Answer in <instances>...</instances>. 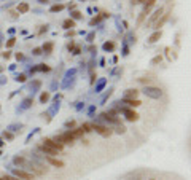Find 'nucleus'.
<instances>
[{"instance_id":"nucleus-1","label":"nucleus","mask_w":191,"mask_h":180,"mask_svg":"<svg viewBox=\"0 0 191 180\" xmlns=\"http://www.w3.org/2000/svg\"><path fill=\"white\" fill-rule=\"evenodd\" d=\"M54 140L61 142L62 145H73V142H75L77 139L73 137V135H72V132H70V131H65V132H62V134L56 135Z\"/></svg>"},{"instance_id":"nucleus-2","label":"nucleus","mask_w":191,"mask_h":180,"mask_svg":"<svg viewBox=\"0 0 191 180\" xmlns=\"http://www.w3.org/2000/svg\"><path fill=\"white\" fill-rule=\"evenodd\" d=\"M92 131H96L97 134H100L102 137H110V135L113 134V131L110 128H107V126H102V125H97V123H92Z\"/></svg>"},{"instance_id":"nucleus-3","label":"nucleus","mask_w":191,"mask_h":180,"mask_svg":"<svg viewBox=\"0 0 191 180\" xmlns=\"http://www.w3.org/2000/svg\"><path fill=\"white\" fill-rule=\"evenodd\" d=\"M43 145L49 147V148L56 150V152H62V150H64V145H62L61 142H58V140H54V139H49V137L43 139Z\"/></svg>"},{"instance_id":"nucleus-4","label":"nucleus","mask_w":191,"mask_h":180,"mask_svg":"<svg viewBox=\"0 0 191 180\" xmlns=\"http://www.w3.org/2000/svg\"><path fill=\"white\" fill-rule=\"evenodd\" d=\"M13 174H14V177H18V179H22V180H35V177L32 175V174L26 172V171H22V169H14Z\"/></svg>"},{"instance_id":"nucleus-5","label":"nucleus","mask_w":191,"mask_h":180,"mask_svg":"<svg viewBox=\"0 0 191 180\" xmlns=\"http://www.w3.org/2000/svg\"><path fill=\"white\" fill-rule=\"evenodd\" d=\"M123 113H124L127 121H137V120H139V113L131 110V108H123Z\"/></svg>"},{"instance_id":"nucleus-6","label":"nucleus","mask_w":191,"mask_h":180,"mask_svg":"<svg viewBox=\"0 0 191 180\" xmlns=\"http://www.w3.org/2000/svg\"><path fill=\"white\" fill-rule=\"evenodd\" d=\"M163 16V8H156V10H154V13L151 14L150 16V19H148V26H151V24H154V22L158 21V19H159V18Z\"/></svg>"},{"instance_id":"nucleus-7","label":"nucleus","mask_w":191,"mask_h":180,"mask_svg":"<svg viewBox=\"0 0 191 180\" xmlns=\"http://www.w3.org/2000/svg\"><path fill=\"white\" fill-rule=\"evenodd\" d=\"M46 163H49L54 167H64V163H62L61 159L54 158V156H46Z\"/></svg>"},{"instance_id":"nucleus-8","label":"nucleus","mask_w":191,"mask_h":180,"mask_svg":"<svg viewBox=\"0 0 191 180\" xmlns=\"http://www.w3.org/2000/svg\"><path fill=\"white\" fill-rule=\"evenodd\" d=\"M151 11V8H145L143 7V10H142V13L139 14V18H137V26H142L143 24V21H145V18H147V14Z\"/></svg>"},{"instance_id":"nucleus-9","label":"nucleus","mask_w":191,"mask_h":180,"mask_svg":"<svg viewBox=\"0 0 191 180\" xmlns=\"http://www.w3.org/2000/svg\"><path fill=\"white\" fill-rule=\"evenodd\" d=\"M123 104H127L129 107H139V105H142V102L139 101V99H124L123 97Z\"/></svg>"},{"instance_id":"nucleus-10","label":"nucleus","mask_w":191,"mask_h":180,"mask_svg":"<svg viewBox=\"0 0 191 180\" xmlns=\"http://www.w3.org/2000/svg\"><path fill=\"white\" fill-rule=\"evenodd\" d=\"M38 148H40L43 153H46L48 156H56V155L59 153V152H56V150H53V148H49V147H46V145H40Z\"/></svg>"},{"instance_id":"nucleus-11","label":"nucleus","mask_w":191,"mask_h":180,"mask_svg":"<svg viewBox=\"0 0 191 180\" xmlns=\"http://www.w3.org/2000/svg\"><path fill=\"white\" fill-rule=\"evenodd\" d=\"M145 94H148V96H151V97H159L161 89H158V88H147V89H145Z\"/></svg>"},{"instance_id":"nucleus-12","label":"nucleus","mask_w":191,"mask_h":180,"mask_svg":"<svg viewBox=\"0 0 191 180\" xmlns=\"http://www.w3.org/2000/svg\"><path fill=\"white\" fill-rule=\"evenodd\" d=\"M161 35H163V32L161 30H156V32H153V34L150 35V38H148V43H156L158 40L161 38Z\"/></svg>"},{"instance_id":"nucleus-13","label":"nucleus","mask_w":191,"mask_h":180,"mask_svg":"<svg viewBox=\"0 0 191 180\" xmlns=\"http://www.w3.org/2000/svg\"><path fill=\"white\" fill-rule=\"evenodd\" d=\"M137 96H139V91L137 89H127L124 93V99H137Z\"/></svg>"},{"instance_id":"nucleus-14","label":"nucleus","mask_w":191,"mask_h":180,"mask_svg":"<svg viewBox=\"0 0 191 180\" xmlns=\"http://www.w3.org/2000/svg\"><path fill=\"white\" fill-rule=\"evenodd\" d=\"M68 131L72 132V135H73L75 139H81V137H83V134H85L81 128H73V129H68Z\"/></svg>"},{"instance_id":"nucleus-15","label":"nucleus","mask_w":191,"mask_h":180,"mask_svg":"<svg viewBox=\"0 0 191 180\" xmlns=\"http://www.w3.org/2000/svg\"><path fill=\"white\" fill-rule=\"evenodd\" d=\"M62 27H64L65 30H70V29H73V27H75V21L68 18V19H65V21L62 22Z\"/></svg>"},{"instance_id":"nucleus-16","label":"nucleus","mask_w":191,"mask_h":180,"mask_svg":"<svg viewBox=\"0 0 191 180\" xmlns=\"http://www.w3.org/2000/svg\"><path fill=\"white\" fill-rule=\"evenodd\" d=\"M167 19H169V14H163V16H161V19H158V21L154 22V27H156L158 30H159V27H163L164 22H166Z\"/></svg>"},{"instance_id":"nucleus-17","label":"nucleus","mask_w":191,"mask_h":180,"mask_svg":"<svg viewBox=\"0 0 191 180\" xmlns=\"http://www.w3.org/2000/svg\"><path fill=\"white\" fill-rule=\"evenodd\" d=\"M29 10H30V7H29V3H26V2H21V3L18 5V13H27Z\"/></svg>"},{"instance_id":"nucleus-18","label":"nucleus","mask_w":191,"mask_h":180,"mask_svg":"<svg viewBox=\"0 0 191 180\" xmlns=\"http://www.w3.org/2000/svg\"><path fill=\"white\" fill-rule=\"evenodd\" d=\"M64 8H65L64 3H56V5H53V7L49 8V11H51V13H58V11H62Z\"/></svg>"},{"instance_id":"nucleus-19","label":"nucleus","mask_w":191,"mask_h":180,"mask_svg":"<svg viewBox=\"0 0 191 180\" xmlns=\"http://www.w3.org/2000/svg\"><path fill=\"white\" fill-rule=\"evenodd\" d=\"M53 48H54V43H53V42H48V43H45V45H43L41 51H43V53H51Z\"/></svg>"},{"instance_id":"nucleus-20","label":"nucleus","mask_w":191,"mask_h":180,"mask_svg":"<svg viewBox=\"0 0 191 180\" xmlns=\"http://www.w3.org/2000/svg\"><path fill=\"white\" fill-rule=\"evenodd\" d=\"M48 101H49V93H46V91H45V93L40 94V102H41V104H46Z\"/></svg>"},{"instance_id":"nucleus-21","label":"nucleus","mask_w":191,"mask_h":180,"mask_svg":"<svg viewBox=\"0 0 191 180\" xmlns=\"http://www.w3.org/2000/svg\"><path fill=\"white\" fill-rule=\"evenodd\" d=\"M105 51H113L115 49V43L113 42H107V43H104V46H102Z\"/></svg>"},{"instance_id":"nucleus-22","label":"nucleus","mask_w":191,"mask_h":180,"mask_svg":"<svg viewBox=\"0 0 191 180\" xmlns=\"http://www.w3.org/2000/svg\"><path fill=\"white\" fill-rule=\"evenodd\" d=\"M81 16H83V14L80 13V11H77V10H73L70 13V19H73V21H75V19H81Z\"/></svg>"},{"instance_id":"nucleus-23","label":"nucleus","mask_w":191,"mask_h":180,"mask_svg":"<svg viewBox=\"0 0 191 180\" xmlns=\"http://www.w3.org/2000/svg\"><path fill=\"white\" fill-rule=\"evenodd\" d=\"M100 21H102V14H99V16L92 18L91 21H89V26H96V24H99Z\"/></svg>"},{"instance_id":"nucleus-24","label":"nucleus","mask_w":191,"mask_h":180,"mask_svg":"<svg viewBox=\"0 0 191 180\" xmlns=\"http://www.w3.org/2000/svg\"><path fill=\"white\" fill-rule=\"evenodd\" d=\"M154 3H156V0H145V2H143V7L145 8H153Z\"/></svg>"},{"instance_id":"nucleus-25","label":"nucleus","mask_w":191,"mask_h":180,"mask_svg":"<svg viewBox=\"0 0 191 180\" xmlns=\"http://www.w3.org/2000/svg\"><path fill=\"white\" fill-rule=\"evenodd\" d=\"M81 129H83V132H91V131H92V126H91V123H83Z\"/></svg>"},{"instance_id":"nucleus-26","label":"nucleus","mask_w":191,"mask_h":180,"mask_svg":"<svg viewBox=\"0 0 191 180\" xmlns=\"http://www.w3.org/2000/svg\"><path fill=\"white\" fill-rule=\"evenodd\" d=\"M13 163L14 164H24V163H26V158H22V156H14Z\"/></svg>"},{"instance_id":"nucleus-27","label":"nucleus","mask_w":191,"mask_h":180,"mask_svg":"<svg viewBox=\"0 0 191 180\" xmlns=\"http://www.w3.org/2000/svg\"><path fill=\"white\" fill-rule=\"evenodd\" d=\"M14 43H16V38H14V37H11L10 40L7 42V48H11V46H14Z\"/></svg>"},{"instance_id":"nucleus-28","label":"nucleus","mask_w":191,"mask_h":180,"mask_svg":"<svg viewBox=\"0 0 191 180\" xmlns=\"http://www.w3.org/2000/svg\"><path fill=\"white\" fill-rule=\"evenodd\" d=\"M38 70H41V72H49V67L48 66H45V64H40V66H38Z\"/></svg>"},{"instance_id":"nucleus-29","label":"nucleus","mask_w":191,"mask_h":180,"mask_svg":"<svg viewBox=\"0 0 191 180\" xmlns=\"http://www.w3.org/2000/svg\"><path fill=\"white\" fill-rule=\"evenodd\" d=\"M65 128L73 129V128H77V123H75V121H67V123H65Z\"/></svg>"},{"instance_id":"nucleus-30","label":"nucleus","mask_w":191,"mask_h":180,"mask_svg":"<svg viewBox=\"0 0 191 180\" xmlns=\"http://www.w3.org/2000/svg\"><path fill=\"white\" fill-rule=\"evenodd\" d=\"M16 81H21V83H24V81H26V75H24V73H19V75L16 76Z\"/></svg>"},{"instance_id":"nucleus-31","label":"nucleus","mask_w":191,"mask_h":180,"mask_svg":"<svg viewBox=\"0 0 191 180\" xmlns=\"http://www.w3.org/2000/svg\"><path fill=\"white\" fill-rule=\"evenodd\" d=\"M116 132H119V134H123V132H126V128H124L123 125H119L118 128H116Z\"/></svg>"},{"instance_id":"nucleus-32","label":"nucleus","mask_w":191,"mask_h":180,"mask_svg":"<svg viewBox=\"0 0 191 180\" xmlns=\"http://www.w3.org/2000/svg\"><path fill=\"white\" fill-rule=\"evenodd\" d=\"M41 53H43V51H41V48H34V51H32V54H34V56H40Z\"/></svg>"},{"instance_id":"nucleus-33","label":"nucleus","mask_w":191,"mask_h":180,"mask_svg":"<svg viewBox=\"0 0 191 180\" xmlns=\"http://www.w3.org/2000/svg\"><path fill=\"white\" fill-rule=\"evenodd\" d=\"M161 59H163L161 56H156V58L151 59V64H159V62H161Z\"/></svg>"},{"instance_id":"nucleus-34","label":"nucleus","mask_w":191,"mask_h":180,"mask_svg":"<svg viewBox=\"0 0 191 180\" xmlns=\"http://www.w3.org/2000/svg\"><path fill=\"white\" fill-rule=\"evenodd\" d=\"M3 137H5V139H8V140H11V139H13L14 135L11 134V132H7V131H5V132H3Z\"/></svg>"},{"instance_id":"nucleus-35","label":"nucleus","mask_w":191,"mask_h":180,"mask_svg":"<svg viewBox=\"0 0 191 180\" xmlns=\"http://www.w3.org/2000/svg\"><path fill=\"white\" fill-rule=\"evenodd\" d=\"M2 180H18V177H11V175H3Z\"/></svg>"},{"instance_id":"nucleus-36","label":"nucleus","mask_w":191,"mask_h":180,"mask_svg":"<svg viewBox=\"0 0 191 180\" xmlns=\"http://www.w3.org/2000/svg\"><path fill=\"white\" fill-rule=\"evenodd\" d=\"M73 48H75V43H73V42H70V43L67 45V49H68V51H72Z\"/></svg>"},{"instance_id":"nucleus-37","label":"nucleus","mask_w":191,"mask_h":180,"mask_svg":"<svg viewBox=\"0 0 191 180\" xmlns=\"http://www.w3.org/2000/svg\"><path fill=\"white\" fill-rule=\"evenodd\" d=\"M145 0H132V5H140V3H143Z\"/></svg>"},{"instance_id":"nucleus-38","label":"nucleus","mask_w":191,"mask_h":180,"mask_svg":"<svg viewBox=\"0 0 191 180\" xmlns=\"http://www.w3.org/2000/svg\"><path fill=\"white\" fill-rule=\"evenodd\" d=\"M14 56H16V59H18V61H21V59H24V54H21V53H16V54H14Z\"/></svg>"},{"instance_id":"nucleus-39","label":"nucleus","mask_w":191,"mask_h":180,"mask_svg":"<svg viewBox=\"0 0 191 180\" xmlns=\"http://www.w3.org/2000/svg\"><path fill=\"white\" fill-rule=\"evenodd\" d=\"M80 53H81V48H80V46H77V48L73 49V54H80Z\"/></svg>"},{"instance_id":"nucleus-40","label":"nucleus","mask_w":191,"mask_h":180,"mask_svg":"<svg viewBox=\"0 0 191 180\" xmlns=\"http://www.w3.org/2000/svg\"><path fill=\"white\" fill-rule=\"evenodd\" d=\"M46 30H48V26H43V27L38 30V34H43V32H46Z\"/></svg>"},{"instance_id":"nucleus-41","label":"nucleus","mask_w":191,"mask_h":180,"mask_svg":"<svg viewBox=\"0 0 191 180\" xmlns=\"http://www.w3.org/2000/svg\"><path fill=\"white\" fill-rule=\"evenodd\" d=\"M75 35V30H67V37H73Z\"/></svg>"},{"instance_id":"nucleus-42","label":"nucleus","mask_w":191,"mask_h":180,"mask_svg":"<svg viewBox=\"0 0 191 180\" xmlns=\"http://www.w3.org/2000/svg\"><path fill=\"white\" fill-rule=\"evenodd\" d=\"M75 8H77V5H75V3H72V5H68V10H72V11H73V10H75Z\"/></svg>"},{"instance_id":"nucleus-43","label":"nucleus","mask_w":191,"mask_h":180,"mask_svg":"<svg viewBox=\"0 0 191 180\" xmlns=\"http://www.w3.org/2000/svg\"><path fill=\"white\" fill-rule=\"evenodd\" d=\"M104 85H105V83H104V81H100V83L97 85V89H102V88H104Z\"/></svg>"},{"instance_id":"nucleus-44","label":"nucleus","mask_w":191,"mask_h":180,"mask_svg":"<svg viewBox=\"0 0 191 180\" xmlns=\"http://www.w3.org/2000/svg\"><path fill=\"white\" fill-rule=\"evenodd\" d=\"M49 0H38V3H41V5H46Z\"/></svg>"},{"instance_id":"nucleus-45","label":"nucleus","mask_w":191,"mask_h":180,"mask_svg":"<svg viewBox=\"0 0 191 180\" xmlns=\"http://www.w3.org/2000/svg\"><path fill=\"white\" fill-rule=\"evenodd\" d=\"M10 56H11V53H3V58H5V59H8Z\"/></svg>"},{"instance_id":"nucleus-46","label":"nucleus","mask_w":191,"mask_h":180,"mask_svg":"<svg viewBox=\"0 0 191 180\" xmlns=\"http://www.w3.org/2000/svg\"><path fill=\"white\" fill-rule=\"evenodd\" d=\"M92 38H94V34H91V35L88 37V42H92Z\"/></svg>"},{"instance_id":"nucleus-47","label":"nucleus","mask_w":191,"mask_h":180,"mask_svg":"<svg viewBox=\"0 0 191 180\" xmlns=\"http://www.w3.org/2000/svg\"><path fill=\"white\" fill-rule=\"evenodd\" d=\"M2 70H3V69H2V67H0V72H2Z\"/></svg>"},{"instance_id":"nucleus-48","label":"nucleus","mask_w":191,"mask_h":180,"mask_svg":"<svg viewBox=\"0 0 191 180\" xmlns=\"http://www.w3.org/2000/svg\"><path fill=\"white\" fill-rule=\"evenodd\" d=\"M0 155H2V152H0Z\"/></svg>"},{"instance_id":"nucleus-49","label":"nucleus","mask_w":191,"mask_h":180,"mask_svg":"<svg viewBox=\"0 0 191 180\" xmlns=\"http://www.w3.org/2000/svg\"><path fill=\"white\" fill-rule=\"evenodd\" d=\"M0 180H2V177H0Z\"/></svg>"},{"instance_id":"nucleus-50","label":"nucleus","mask_w":191,"mask_h":180,"mask_svg":"<svg viewBox=\"0 0 191 180\" xmlns=\"http://www.w3.org/2000/svg\"><path fill=\"white\" fill-rule=\"evenodd\" d=\"M151 180H154V179H151Z\"/></svg>"},{"instance_id":"nucleus-51","label":"nucleus","mask_w":191,"mask_h":180,"mask_svg":"<svg viewBox=\"0 0 191 180\" xmlns=\"http://www.w3.org/2000/svg\"><path fill=\"white\" fill-rule=\"evenodd\" d=\"M81 2H83V0H81Z\"/></svg>"}]
</instances>
